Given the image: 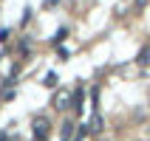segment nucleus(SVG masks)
Listing matches in <instances>:
<instances>
[{"label":"nucleus","instance_id":"obj_1","mask_svg":"<svg viewBox=\"0 0 150 141\" xmlns=\"http://www.w3.org/2000/svg\"><path fill=\"white\" fill-rule=\"evenodd\" d=\"M31 133H34V138H37V141H48V135H51V121L45 116H34L31 119Z\"/></svg>","mask_w":150,"mask_h":141},{"label":"nucleus","instance_id":"obj_2","mask_svg":"<svg viewBox=\"0 0 150 141\" xmlns=\"http://www.w3.org/2000/svg\"><path fill=\"white\" fill-rule=\"evenodd\" d=\"M51 105H54V110L74 107V93L65 90V88H59V90H54V99H51Z\"/></svg>","mask_w":150,"mask_h":141},{"label":"nucleus","instance_id":"obj_3","mask_svg":"<svg viewBox=\"0 0 150 141\" xmlns=\"http://www.w3.org/2000/svg\"><path fill=\"white\" fill-rule=\"evenodd\" d=\"M85 130H88L91 135H99L102 130H105V119L99 116V110H93V113H91V121L85 124Z\"/></svg>","mask_w":150,"mask_h":141},{"label":"nucleus","instance_id":"obj_4","mask_svg":"<svg viewBox=\"0 0 150 141\" xmlns=\"http://www.w3.org/2000/svg\"><path fill=\"white\" fill-rule=\"evenodd\" d=\"M74 121H62V127H59V133H62V141H71L74 138Z\"/></svg>","mask_w":150,"mask_h":141},{"label":"nucleus","instance_id":"obj_5","mask_svg":"<svg viewBox=\"0 0 150 141\" xmlns=\"http://www.w3.org/2000/svg\"><path fill=\"white\" fill-rule=\"evenodd\" d=\"M136 62H139V65H147V62H150V48H142V54H139Z\"/></svg>","mask_w":150,"mask_h":141},{"label":"nucleus","instance_id":"obj_6","mask_svg":"<svg viewBox=\"0 0 150 141\" xmlns=\"http://www.w3.org/2000/svg\"><path fill=\"white\" fill-rule=\"evenodd\" d=\"M45 88H57V74H45Z\"/></svg>","mask_w":150,"mask_h":141},{"label":"nucleus","instance_id":"obj_7","mask_svg":"<svg viewBox=\"0 0 150 141\" xmlns=\"http://www.w3.org/2000/svg\"><path fill=\"white\" fill-rule=\"evenodd\" d=\"M65 34H68V28H59V31H57V37H54V40H51V42H54V45H57V42L62 40V37H65Z\"/></svg>","mask_w":150,"mask_h":141},{"label":"nucleus","instance_id":"obj_8","mask_svg":"<svg viewBox=\"0 0 150 141\" xmlns=\"http://www.w3.org/2000/svg\"><path fill=\"white\" fill-rule=\"evenodd\" d=\"M147 6V0H136V8H144Z\"/></svg>","mask_w":150,"mask_h":141},{"label":"nucleus","instance_id":"obj_9","mask_svg":"<svg viewBox=\"0 0 150 141\" xmlns=\"http://www.w3.org/2000/svg\"><path fill=\"white\" fill-rule=\"evenodd\" d=\"M59 0H45V6H57Z\"/></svg>","mask_w":150,"mask_h":141},{"label":"nucleus","instance_id":"obj_10","mask_svg":"<svg viewBox=\"0 0 150 141\" xmlns=\"http://www.w3.org/2000/svg\"><path fill=\"white\" fill-rule=\"evenodd\" d=\"M8 138V133H0V141H6Z\"/></svg>","mask_w":150,"mask_h":141}]
</instances>
